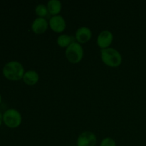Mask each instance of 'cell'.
<instances>
[{"label":"cell","instance_id":"cell-1","mask_svg":"<svg viewBox=\"0 0 146 146\" xmlns=\"http://www.w3.org/2000/svg\"><path fill=\"white\" fill-rule=\"evenodd\" d=\"M3 75L10 81H19L24 75V68L22 64L17 61H11L4 65L2 70Z\"/></svg>","mask_w":146,"mask_h":146},{"label":"cell","instance_id":"cell-2","mask_svg":"<svg viewBox=\"0 0 146 146\" xmlns=\"http://www.w3.org/2000/svg\"><path fill=\"white\" fill-rule=\"evenodd\" d=\"M101 58L106 65L113 68L119 66L123 61L121 53L111 47L101 50Z\"/></svg>","mask_w":146,"mask_h":146},{"label":"cell","instance_id":"cell-3","mask_svg":"<svg viewBox=\"0 0 146 146\" xmlns=\"http://www.w3.org/2000/svg\"><path fill=\"white\" fill-rule=\"evenodd\" d=\"M65 55L67 60L70 63L74 64H78L83 59L84 57V48L81 44L75 41L66 48Z\"/></svg>","mask_w":146,"mask_h":146},{"label":"cell","instance_id":"cell-4","mask_svg":"<svg viewBox=\"0 0 146 146\" xmlns=\"http://www.w3.org/2000/svg\"><path fill=\"white\" fill-rule=\"evenodd\" d=\"M3 122L10 128H18L22 122V116L17 110L9 108L3 113Z\"/></svg>","mask_w":146,"mask_h":146},{"label":"cell","instance_id":"cell-5","mask_svg":"<svg viewBox=\"0 0 146 146\" xmlns=\"http://www.w3.org/2000/svg\"><path fill=\"white\" fill-rule=\"evenodd\" d=\"M97 142L96 135L91 131H84L78 135L77 146H95Z\"/></svg>","mask_w":146,"mask_h":146},{"label":"cell","instance_id":"cell-6","mask_svg":"<svg viewBox=\"0 0 146 146\" xmlns=\"http://www.w3.org/2000/svg\"><path fill=\"white\" fill-rule=\"evenodd\" d=\"M113 41V34L109 30H103L98 34L96 43L101 49L109 48Z\"/></svg>","mask_w":146,"mask_h":146},{"label":"cell","instance_id":"cell-7","mask_svg":"<svg viewBox=\"0 0 146 146\" xmlns=\"http://www.w3.org/2000/svg\"><path fill=\"white\" fill-rule=\"evenodd\" d=\"M49 27L56 33H61L65 30L66 27V22L65 19L61 15L52 16L48 21Z\"/></svg>","mask_w":146,"mask_h":146},{"label":"cell","instance_id":"cell-8","mask_svg":"<svg viewBox=\"0 0 146 146\" xmlns=\"http://www.w3.org/2000/svg\"><path fill=\"white\" fill-rule=\"evenodd\" d=\"M92 37V31L88 27H81L77 29L75 34V38L79 44H85L91 40Z\"/></svg>","mask_w":146,"mask_h":146},{"label":"cell","instance_id":"cell-9","mask_svg":"<svg viewBox=\"0 0 146 146\" xmlns=\"http://www.w3.org/2000/svg\"><path fill=\"white\" fill-rule=\"evenodd\" d=\"M49 24L48 21L43 17H36L33 21L31 24V28L33 32L36 34H41L46 31L48 29Z\"/></svg>","mask_w":146,"mask_h":146},{"label":"cell","instance_id":"cell-10","mask_svg":"<svg viewBox=\"0 0 146 146\" xmlns=\"http://www.w3.org/2000/svg\"><path fill=\"white\" fill-rule=\"evenodd\" d=\"M22 79L27 85L34 86L39 81V74L34 70H29L24 73Z\"/></svg>","mask_w":146,"mask_h":146},{"label":"cell","instance_id":"cell-11","mask_svg":"<svg viewBox=\"0 0 146 146\" xmlns=\"http://www.w3.org/2000/svg\"><path fill=\"white\" fill-rule=\"evenodd\" d=\"M75 37L73 36L68 35L67 34H62L58 36L56 42L60 47L66 48L72 43L75 42Z\"/></svg>","mask_w":146,"mask_h":146},{"label":"cell","instance_id":"cell-12","mask_svg":"<svg viewBox=\"0 0 146 146\" xmlns=\"http://www.w3.org/2000/svg\"><path fill=\"white\" fill-rule=\"evenodd\" d=\"M46 6L48 12L52 16L58 15L62 9V4L59 0H49Z\"/></svg>","mask_w":146,"mask_h":146},{"label":"cell","instance_id":"cell-13","mask_svg":"<svg viewBox=\"0 0 146 146\" xmlns=\"http://www.w3.org/2000/svg\"><path fill=\"white\" fill-rule=\"evenodd\" d=\"M35 12L38 17H43V18H45V17L48 16L49 13L47 6L44 4H38L35 8Z\"/></svg>","mask_w":146,"mask_h":146},{"label":"cell","instance_id":"cell-14","mask_svg":"<svg viewBox=\"0 0 146 146\" xmlns=\"http://www.w3.org/2000/svg\"><path fill=\"white\" fill-rule=\"evenodd\" d=\"M100 146H117V145L113 138L111 137H106L101 141Z\"/></svg>","mask_w":146,"mask_h":146},{"label":"cell","instance_id":"cell-15","mask_svg":"<svg viewBox=\"0 0 146 146\" xmlns=\"http://www.w3.org/2000/svg\"><path fill=\"white\" fill-rule=\"evenodd\" d=\"M2 121H3V114L1 113V111H0V125H1V123H2Z\"/></svg>","mask_w":146,"mask_h":146},{"label":"cell","instance_id":"cell-16","mask_svg":"<svg viewBox=\"0 0 146 146\" xmlns=\"http://www.w3.org/2000/svg\"><path fill=\"white\" fill-rule=\"evenodd\" d=\"M1 94H0V104H1Z\"/></svg>","mask_w":146,"mask_h":146}]
</instances>
